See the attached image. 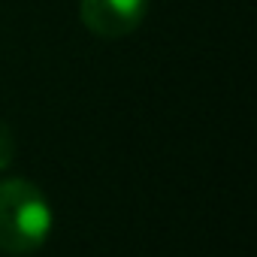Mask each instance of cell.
<instances>
[{
  "instance_id": "obj_2",
  "label": "cell",
  "mask_w": 257,
  "mask_h": 257,
  "mask_svg": "<svg viewBox=\"0 0 257 257\" xmlns=\"http://www.w3.org/2000/svg\"><path fill=\"white\" fill-rule=\"evenodd\" d=\"M149 10V0H82V25L100 40H121L134 34Z\"/></svg>"
},
{
  "instance_id": "obj_3",
  "label": "cell",
  "mask_w": 257,
  "mask_h": 257,
  "mask_svg": "<svg viewBox=\"0 0 257 257\" xmlns=\"http://www.w3.org/2000/svg\"><path fill=\"white\" fill-rule=\"evenodd\" d=\"M13 155H16L13 131L7 127V121H0V170H7V167L13 164Z\"/></svg>"
},
{
  "instance_id": "obj_1",
  "label": "cell",
  "mask_w": 257,
  "mask_h": 257,
  "mask_svg": "<svg viewBox=\"0 0 257 257\" xmlns=\"http://www.w3.org/2000/svg\"><path fill=\"white\" fill-rule=\"evenodd\" d=\"M52 206L34 182H0V251L16 257L40 251L52 233Z\"/></svg>"
}]
</instances>
